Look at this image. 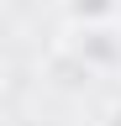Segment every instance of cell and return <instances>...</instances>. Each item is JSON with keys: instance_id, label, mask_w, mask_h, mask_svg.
I'll list each match as a JSON object with an SVG mask.
<instances>
[{"instance_id": "obj_3", "label": "cell", "mask_w": 121, "mask_h": 126, "mask_svg": "<svg viewBox=\"0 0 121 126\" xmlns=\"http://www.w3.org/2000/svg\"><path fill=\"white\" fill-rule=\"evenodd\" d=\"M105 126H121V100H116L111 110H105Z\"/></svg>"}, {"instance_id": "obj_2", "label": "cell", "mask_w": 121, "mask_h": 126, "mask_svg": "<svg viewBox=\"0 0 121 126\" xmlns=\"http://www.w3.org/2000/svg\"><path fill=\"white\" fill-rule=\"evenodd\" d=\"M69 26H95V21H121V0H63Z\"/></svg>"}, {"instance_id": "obj_1", "label": "cell", "mask_w": 121, "mask_h": 126, "mask_svg": "<svg viewBox=\"0 0 121 126\" xmlns=\"http://www.w3.org/2000/svg\"><path fill=\"white\" fill-rule=\"evenodd\" d=\"M74 53H79L89 68H95L100 79L121 68V21H95V26H69L63 37Z\"/></svg>"}]
</instances>
